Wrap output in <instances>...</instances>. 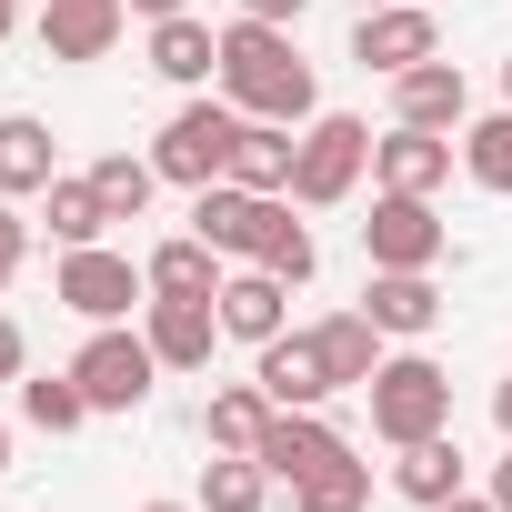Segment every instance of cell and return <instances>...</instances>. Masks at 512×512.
Segmentation results:
<instances>
[{"instance_id":"1","label":"cell","mask_w":512,"mask_h":512,"mask_svg":"<svg viewBox=\"0 0 512 512\" xmlns=\"http://www.w3.org/2000/svg\"><path fill=\"white\" fill-rule=\"evenodd\" d=\"M211 91H221L241 121H292V131L322 111V81H312V61H302V41H292L282 21H231Z\"/></svg>"},{"instance_id":"2","label":"cell","mask_w":512,"mask_h":512,"mask_svg":"<svg viewBox=\"0 0 512 512\" xmlns=\"http://www.w3.org/2000/svg\"><path fill=\"white\" fill-rule=\"evenodd\" d=\"M362 402H372V432H382L392 452L452 432V372H442L432 352H382V372L362 382Z\"/></svg>"},{"instance_id":"3","label":"cell","mask_w":512,"mask_h":512,"mask_svg":"<svg viewBox=\"0 0 512 512\" xmlns=\"http://www.w3.org/2000/svg\"><path fill=\"white\" fill-rule=\"evenodd\" d=\"M231 141H241V111H231L221 91H191V101L161 121L151 171H161L171 191H211V181H231Z\"/></svg>"},{"instance_id":"4","label":"cell","mask_w":512,"mask_h":512,"mask_svg":"<svg viewBox=\"0 0 512 512\" xmlns=\"http://www.w3.org/2000/svg\"><path fill=\"white\" fill-rule=\"evenodd\" d=\"M362 171H372V121H352V111H312V121H302V151H292V211H332V201H352Z\"/></svg>"},{"instance_id":"5","label":"cell","mask_w":512,"mask_h":512,"mask_svg":"<svg viewBox=\"0 0 512 512\" xmlns=\"http://www.w3.org/2000/svg\"><path fill=\"white\" fill-rule=\"evenodd\" d=\"M71 382L91 392V412H141L151 382H161V352H151L131 322H91V342L71 352Z\"/></svg>"},{"instance_id":"6","label":"cell","mask_w":512,"mask_h":512,"mask_svg":"<svg viewBox=\"0 0 512 512\" xmlns=\"http://www.w3.org/2000/svg\"><path fill=\"white\" fill-rule=\"evenodd\" d=\"M442 251H452V221L422 191H372V221H362L372 272H442Z\"/></svg>"},{"instance_id":"7","label":"cell","mask_w":512,"mask_h":512,"mask_svg":"<svg viewBox=\"0 0 512 512\" xmlns=\"http://www.w3.org/2000/svg\"><path fill=\"white\" fill-rule=\"evenodd\" d=\"M51 302H71L81 322H131V312L151 302V272L131 262V251H111V241H81V251H61Z\"/></svg>"},{"instance_id":"8","label":"cell","mask_w":512,"mask_h":512,"mask_svg":"<svg viewBox=\"0 0 512 512\" xmlns=\"http://www.w3.org/2000/svg\"><path fill=\"white\" fill-rule=\"evenodd\" d=\"M352 61L382 71V81H402L412 61H442V21L422 11V0H382V11L352 21Z\"/></svg>"},{"instance_id":"9","label":"cell","mask_w":512,"mask_h":512,"mask_svg":"<svg viewBox=\"0 0 512 512\" xmlns=\"http://www.w3.org/2000/svg\"><path fill=\"white\" fill-rule=\"evenodd\" d=\"M251 382L272 392V412H322L342 392L332 362H322V332H272L262 352H251Z\"/></svg>"},{"instance_id":"10","label":"cell","mask_w":512,"mask_h":512,"mask_svg":"<svg viewBox=\"0 0 512 512\" xmlns=\"http://www.w3.org/2000/svg\"><path fill=\"white\" fill-rule=\"evenodd\" d=\"M211 312H221V342H251V352H262L272 332H292V282L262 272V262H231L221 292H211Z\"/></svg>"},{"instance_id":"11","label":"cell","mask_w":512,"mask_h":512,"mask_svg":"<svg viewBox=\"0 0 512 512\" xmlns=\"http://www.w3.org/2000/svg\"><path fill=\"white\" fill-rule=\"evenodd\" d=\"M272 211H282V191H241V181L191 191V231L221 251V262H251V251H262V231H272Z\"/></svg>"},{"instance_id":"12","label":"cell","mask_w":512,"mask_h":512,"mask_svg":"<svg viewBox=\"0 0 512 512\" xmlns=\"http://www.w3.org/2000/svg\"><path fill=\"white\" fill-rule=\"evenodd\" d=\"M121 31H131V0H41V51L51 61H111L121 51Z\"/></svg>"},{"instance_id":"13","label":"cell","mask_w":512,"mask_h":512,"mask_svg":"<svg viewBox=\"0 0 512 512\" xmlns=\"http://www.w3.org/2000/svg\"><path fill=\"white\" fill-rule=\"evenodd\" d=\"M452 151H462L452 131H412V121H392V131L372 141V191H422V201H432V191L452 181Z\"/></svg>"},{"instance_id":"14","label":"cell","mask_w":512,"mask_h":512,"mask_svg":"<svg viewBox=\"0 0 512 512\" xmlns=\"http://www.w3.org/2000/svg\"><path fill=\"white\" fill-rule=\"evenodd\" d=\"M141 342L161 352V372H211V352H221V312H211V302H171V292H151V302H141Z\"/></svg>"},{"instance_id":"15","label":"cell","mask_w":512,"mask_h":512,"mask_svg":"<svg viewBox=\"0 0 512 512\" xmlns=\"http://www.w3.org/2000/svg\"><path fill=\"white\" fill-rule=\"evenodd\" d=\"M251 452H262V472H272V482H302V472L342 462L352 442H342V422H322V412H272V422H262V442H251Z\"/></svg>"},{"instance_id":"16","label":"cell","mask_w":512,"mask_h":512,"mask_svg":"<svg viewBox=\"0 0 512 512\" xmlns=\"http://www.w3.org/2000/svg\"><path fill=\"white\" fill-rule=\"evenodd\" d=\"M392 121H412V131H452V141H462V121H472V81H462L452 61H412V71L392 81Z\"/></svg>"},{"instance_id":"17","label":"cell","mask_w":512,"mask_h":512,"mask_svg":"<svg viewBox=\"0 0 512 512\" xmlns=\"http://www.w3.org/2000/svg\"><path fill=\"white\" fill-rule=\"evenodd\" d=\"M61 181V141L31 111H0V201H41Z\"/></svg>"},{"instance_id":"18","label":"cell","mask_w":512,"mask_h":512,"mask_svg":"<svg viewBox=\"0 0 512 512\" xmlns=\"http://www.w3.org/2000/svg\"><path fill=\"white\" fill-rule=\"evenodd\" d=\"M151 71H161L171 91H211V81H221V31H211L201 11L151 21Z\"/></svg>"},{"instance_id":"19","label":"cell","mask_w":512,"mask_h":512,"mask_svg":"<svg viewBox=\"0 0 512 512\" xmlns=\"http://www.w3.org/2000/svg\"><path fill=\"white\" fill-rule=\"evenodd\" d=\"M362 312H372V322H382L392 342H422V332L442 322V282H432V272H372Z\"/></svg>"},{"instance_id":"20","label":"cell","mask_w":512,"mask_h":512,"mask_svg":"<svg viewBox=\"0 0 512 512\" xmlns=\"http://www.w3.org/2000/svg\"><path fill=\"white\" fill-rule=\"evenodd\" d=\"M392 492H402V502H422V512H442L452 492H472V482H462V442H452V432L402 442V452H392Z\"/></svg>"},{"instance_id":"21","label":"cell","mask_w":512,"mask_h":512,"mask_svg":"<svg viewBox=\"0 0 512 512\" xmlns=\"http://www.w3.org/2000/svg\"><path fill=\"white\" fill-rule=\"evenodd\" d=\"M141 272H151V292H171V302H211L231 262H221L201 231H181V241H151V262H141Z\"/></svg>"},{"instance_id":"22","label":"cell","mask_w":512,"mask_h":512,"mask_svg":"<svg viewBox=\"0 0 512 512\" xmlns=\"http://www.w3.org/2000/svg\"><path fill=\"white\" fill-rule=\"evenodd\" d=\"M292 151H302L292 121H241V141H231V181H241V191H292Z\"/></svg>"},{"instance_id":"23","label":"cell","mask_w":512,"mask_h":512,"mask_svg":"<svg viewBox=\"0 0 512 512\" xmlns=\"http://www.w3.org/2000/svg\"><path fill=\"white\" fill-rule=\"evenodd\" d=\"M41 221H51V241H61V251H81V241H101V231H111V201H101V181H91V171H61V181L41 191Z\"/></svg>"},{"instance_id":"24","label":"cell","mask_w":512,"mask_h":512,"mask_svg":"<svg viewBox=\"0 0 512 512\" xmlns=\"http://www.w3.org/2000/svg\"><path fill=\"white\" fill-rule=\"evenodd\" d=\"M312 332H322V362H332L342 392H362V382L382 372V342H392V332H382L372 312H332V322H312Z\"/></svg>"},{"instance_id":"25","label":"cell","mask_w":512,"mask_h":512,"mask_svg":"<svg viewBox=\"0 0 512 512\" xmlns=\"http://www.w3.org/2000/svg\"><path fill=\"white\" fill-rule=\"evenodd\" d=\"M262 422H272V392H262V382H221V392L201 402V442H211V452H251Z\"/></svg>"},{"instance_id":"26","label":"cell","mask_w":512,"mask_h":512,"mask_svg":"<svg viewBox=\"0 0 512 512\" xmlns=\"http://www.w3.org/2000/svg\"><path fill=\"white\" fill-rule=\"evenodd\" d=\"M262 502H272L262 452H211L201 462V512H262Z\"/></svg>"},{"instance_id":"27","label":"cell","mask_w":512,"mask_h":512,"mask_svg":"<svg viewBox=\"0 0 512 512\" xmlns=\"http://www.w3.org/2000/svg\"><path fill=\"white\" fill-rule=\"evenodd\" d=\"M21 422L31 432H81L91 422V392L71 372H21Z\"/></svg>"},{"instance_id":"28","label":"cell","mask_w":512,"mask_h":512,"mask_svg":"<svg viewBox=\"0 0 512 512\" xmlns=\"http://www.w3.org/2000/svg\"><path fill=\"white\" fill-rule=\"evenodd\" d=\"M292 512H372V462H322V472H302L292 482Z\"/></svg>"},{"instance_id":"29","label":"cell","mask_w":512,"mask_h":512,"mask_svg":"<svg viewBox=\"0 0 512 512\" xmlns=\"http://www.w3.org/2000/svg\"><path fill=\"white\" fill-rule=\"evenodd\" d=\"M462 171H472L482 191H502V201H512V101H502V111H482V121H462Z\"/></svg>"},{"instance_id":"30","label":"cell","mask_w":512,"mask_h":512,"mask_svg":"<svg viewBox=\"0 0 512 512\" xmlns=\"http://www.w3.org/2000/svg\"><path fill=\"white\" fill-rule=\"evenodd\" d=\"M262 272H282L292 292L322 272V241H312V221H292V191H282V211H272V231H262V251H251Z\"/></svg>"},{"instance_id":"31","label":"cell","mask_w":512,"mask_h":512,"mask_svg":"<svg viewBox=\"0 0 512 512\" xmlns=\"http://www.w3.org/2000/svg\"><path fill=\"white\" fill-rule=\"evenodd\" d=\"M91 181H101V201H111V221H141V211H151V191H161V171H151V151H101V161H91Z\"/></svg>"},{"instance_id":"32","label":"cell","mask_w":512,"mask_h":512,"mask_svg":"<svg viewBox=\"0 0 512 512\" xmlns=\"http://www.w3.org/2000/svg\"><path fill=\"white\" fill-rule=\"evenodd\" d=\"M21 262H31V221L0 201V292H11V272H21Z\"/></svg>"},{"instance_id":"33","label":"cell","mask_w":512,"mask_h":512,"mask_svg":"<svg viewBox=\"0 0 512 512\" xmlns=\"http://www.w3.org/2000/svg\"><path fill=\"white\" fill-rule=\"evenodd\" d=\"M21 372H31V342H21V322H11V312H0V382H21Z\"/></svg>"},{"instance_id":"34","label":"cell","mask_w":512,"mask_h":512,"mask_svg":"<svg viewBox=\"0 0 512 512\" xmlns=\"http://www.w3.org/2000/svg\"><path fill=\"white\" fill-rule=\"evenodd\" d=\"M302 11H312V0H241V21H282V31H292Z\"/></svg>"},{"instance_id":"35","label":"cell","mask_w":512,"mask_h":512,"mask_svg":"<svg viewBox=\"0 0 512 512\" xmlns=\"http://www.w3.org/2000/svg\"><path fill=\"white\" fill-rule=\"evenodd\" d=\"M191 0H131V21H181Z\"/></svg>"},{"instance_id":"36","label":"cell","mask_w":512,"mask_h":512,"mask_svg":"<svg viewBox=\"0 0 512 512\" xmlns=\"http://www.w3.org/2000/svg\"><path fill=\"white\" fill-rule=\"evenodd\" d=\"M492 422H502V442H512V372L492 382Z\"/></svg>"},{"instance_id":"37","label":"cell","mask_w":512,"mask_h":512,"mask_svg":"<svg viewBox=\"0 0 512 512\" xmlns=\"http://www.w3.org/2000/svg\"><path fill=\"white\" fill-rule=\"evenodd\" d=\"M492 502H502V512H512V452H502V462H492Z\"/></svg>"},{"instance_id":"38","label":"cell","mask_w":512,"mask_h":512,"mask_svg":"<svg viewBox=\"0 0 512 512\" xmlns=\"http://www.w3.org/2000/svg\"><path fill=\"white\" fill-rule=\"evenodd\" d=\"M442 512H502V502H492V492H452Z\"/></svg>"},{"instance_id":"39","label":"cell","mask_w":512,"mask_h":512,"mask_svg":"<svg viewBox=\"0 0 512 512\" xmlns=\"http://www.w3.org/2000/svg\"><path fill=\"white\" fill-rule=\"evenodd\" d=\"M11 31H21V0H0V41H11Z\"/></svg>"},{"instance_id":"40","label":"cell","mask_w":512,"mask_h":512,"mask_svg":"<svg viewBox=\"0 0 512 512\" xmlns=\"http://www.w3.org/2000/svg\"><path fill=\"white\" fill-rule=\"evenodd\" d=\"M141 512H201V502H141Z\"/></svg>"},{"instance_id":"41","label":"cell","mask_w":512,"mask_h":512,"mask_svg":"<svg viewBox=\"0 0 512 512\" xmlns=\"http://www.w3.org/2000/svg\"><path fill=\"white\" fill-rule=\"evenodd\" d=\"M0 472H11V422H0Z\"/></svg>"},{"instance_id":"42","label":"cell","mask_w":512,"mask_h":512,"mask_svg":"<svg viewBox=\"0 0 512 512\" xmlns=\"http://www.w3.org/2000/svg\"><path fill=\"white\" fill-rule=\"evenodd\" d=\"M502 101H512V61H502Z\"/></svg>"},{"instance_id":"43","label":"cell","mask_w":512,"mask_h":512,"mask_svg":"<svg viewBox=\"0 0 512 512\" xmlns=\"http://www.w3.org/2000/svg\"><path fill=\"white\" fill-rule=\"evenodd\" d=\"M422 11H432V0H422Z\"/></svg>"}]
</instances>
